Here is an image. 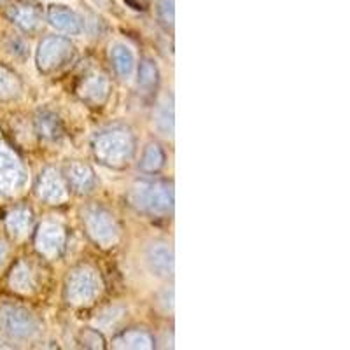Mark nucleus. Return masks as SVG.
I'll list each match as a JSON object with an SVG mask.
<instances>
[{
	"mask_svg": "<svg viewBox=\"0 0 350 350\" xmlns=\"http://www.w3.org/2000/svg\"><path fill=\"white\" fill-rule=\"evenodd\" d=\"M48 21L56 30L68 33V36H79L84 30L83 20H81L79 14L76 11H72L70 8H67V5H49Z\"/></svg>",
	"mask_w": 350,
	"mask_h": 350,
	"instance_id": "12",
	"label": "nucleus"
},
{
	"mask_svg": "<svg viewBox=\"0 0 350 350\" xmlns=\"http://www.w3.org/2000/svg\"><path fill=\"white\" fill-rule=\"evenodd\" d=\"M0 2H5V0H0Z\"/></svg>",
	"mask_w": 350,
	"mask_h": 350,
	"instance_id": "28",
	"label": "nucleus"
},
{
	"mask_svg": "<svg viewBox=\"0 0 350 350\" xmlns=\"http://www.w3.org/2000/svg\"><path fill=\"white\" fill-rule=\"evenodd\" d=\"M67 180L77 193H90L95 187V172L90 165L74 161L67 167Z\"/></svg>",
	"mask_w": 350,
	"mask_h": 350,
	"instance_id": "15",
	"label": "nucleus"
},
{
	"mask_svg": "<svg viewBox=\"0 0 350 350\" xmlns=\"http://www.w3.org/2000/svg\"><path fill=\"white\" fill-rule=\"evenodd\" d=\"M84 226L88 235L100 247L109 249L120 242V226L114 215L104 207H90L84 212Z\"/></svg>",
	"mask_w": 350,
	"mask_h": 350,
	"instance_id": "5",
	"label": "nucleus"
},
{
	"mask_svg": "<svg viewBox=\"0 0 350 350\" xmlns=\"http://www.w3.org/2000/svg\"><path fill=\"white\" fill-rule=\"evenodd\" d=\"M109 79L102 72H92L88 74L79 84V95L81 98L86 100L88 104L102 105L109 96Z\"/></svg>",
	"mask_w": 350,
	"mask_h": 350,
	"instance_id": "13",
	"label": "nucleus"
},
{
	"mask_svg": "<svg viewBox=\"0 0 350 350\" xmlns=\"http://www.w3.org/2000/svg\"><path fill=\"white\" fill-rule=\"evenodd\" d=\"M37 195L49 205H62L67 202L68 189L64 175L56 168H44L37 180Z\"/></svg>",
	"mask_w": 350,
	"mask_h": 350,
	"instance_id": "8",
	"label": "nucleus"
},
{
	"mask_svg": "<svg viewBox=\"0 0 350 350\" xmlns=\"http://www.w3.org/2000/svg\"><path fill=\"white\" fill-rule=\"evenodd\" d=\"M32 212L28 211L27 207L14 208L8 214V219H5V226H8V231L12 237H25L32 228Z\"/></svg>",
	"mask_w": 350,
	"mask_h": 350,
	"instance_id": "19",
	"label": "nucleus"
},
{
	"mask_svg": "<svg viewBox=\"0 0 350 350\" xmlns=\"http://www.w3.org/2000/svg\"><path fill=\"white\" fill-rule=\"evenodd\" d=\"M159 72L158 67L152 60H144L139 67V86L142 90H152L158 84Z\"/></svg>",
	"mask_w": 350,
	"mask_h": 350,
	"instance_id": "23",
	"label": "nucleus"
},
{
	"mask_svg": "<svg viewBox=\"0 0 350 350\" xmlns=\"http://www.w3.org/2000/svg\"><path fill=\"white\" fill-rule=\"evenodd\" d=\"M11 289L21 293V295H30L36 289V277L27 262H18L16 267L12 268L11 277H9Z\"/></svg>",
	"mask_w": 350,
	"mask_h": 350,
	"instance_id": "17",
	"label": "nucleus"
},
{
	"mask_svg": "<svg viewBox=\"0 0 350 350\" xmlns=\"http://www.w3.org/2000/svg\"><path fill=\"white\" fill-rule=\"evenodd\" d=\"M104 289L98 271L90 265H81L70 271L65 286V298L74 306L92 305Z\"/></svg>",
	"mask_w": 350,
	"mask_h": 350,
	"instance_id": "3",
	"label": "nucleus"
},
{
	"mask_svg": "<svg viewBox=\"0 0 350 350\" xmlns=\"http://www.w3.org/2000/svg\"><path fill=\"white\" fill-rule=\"evenodd\" d=\"M65 230L58 223H42L37 230L36 247L37 251L48 259L60 258L65 249Z\"/></svg>",
	"mask_w": 350,
	"mask_h": 350,
	"instance_id": "9",
	"label": "nucleus"
},
{
	"mask_svg": "<svg viewBox=\"0 0 350 350\" xmlns=\"http://www.w3.org/2000/svg\"><path fill=\"white\" fill-rule=\"evenodd\" d=\"M27 184V170L20 158L5 146H0V198L18 195Z\"/></svg>",
	"mask_w": 350,
	"mask_h": 350,
	"instance_id": "7",
	"label": "nucleus"
},
{
	"mask_svg": "<svg viewBox=\"0 0 350 350\" xmlns=\"http://www.w3.org/2000/svg\"><path fill=\"white\" fill-rule=\"evenodd\" d=\"M116 349H133V350H148L154 347L151 334L142 329H131L121 333L114 340Z\"/></svg>",
	"mask_w": 350,
	"mask_h": 350,
	"instance_id": "18",
	"label": "nucleus"
},
{
	"mask_svg": "<svg viewBox=\"0 0 350 350\" xmlns=\"http://www.w3.org/2000/svg\"><path fill=\"white\" fill-rule=\"evenodd\" d=\"M175 111H174V100L172 96H165L158 104L154 114V123L158 131L165 137H174L175 130Z\"/></svg>",
	"mask_w": 350,
	"mask_h": 350,
	"instance_id": "16",
	"label": "nucleus"
},
{
	"mask_svg": "<svg viewBox=\"0 0 350 350\" xmlns=\"http://www.w3.org/2000/svg\"><path fill=\"white\" fill-rule=\"evenodd\" d=\"M135 152V139L126 128H111L93 139V154L111 168L126 167Z\"/></svg>",
	"mask_w": 350,
	"mask_h": 350,
	"instance_id": "1",
	"label": "nucleus"
},
{
	"mask_svg": "<svg viewBox=\"0 0 350 350\" xmlns=\"http://www.w3.org/2000/svg\"><path fill=\"white\" fill-rule=\"evenodd\" d=\"M111 60L114 65L118 76L123 79H131L135 74L137 60L135 53L131 51L130 46L123 42H116L111 46Z\"/></svg>",
	"mask_w": 350,
	"mask_h": 350,
	"instance_id": "14",
	"label": "nucleus"
},
{
	"mask_svg": "<svg viewBox=\"0 0 350 350\" xmlns=\"http://www.w3.org/2000/svg\"><path fill=\"white\" fill-rule=\"evenodd\" d=\"M163 306L167 310H172L174 308V291H165V298H163Z\"/></svg>",
	"mask_w": 350,
	"mask_h": 350,
	"instance_id": "26",
	"label": "nucleus"
},
{
	"mask_svg": "<svg viewBox=\"0 0 350 350\" xmlns=\"http://www.w3.org/2000/svg\"><path fill=\"white\" fill-rule=\"evenodd\" d=\"M5 256H8V245H5V242H2V240H0V265L4 262Z\"/></svg>",
	"mask_w": 350,
	"mask_h": 350,
	"instance_id": "27",
	"label": "nucleus"
},
{
	"mask_svg": "<svg viewBox=\"0 0 350 350\" xmlns=\"http://www.w3.org/2000/svg\"><path fill=\"white\" fill-rule=\"evenodd\" d=\"M165 154L158 144H149L148 148L144 149L142 159H140V168L146 174H156L163 168Z\"/></svg>",
	"mask_w": 350,
	"mask_h": 350,
	"instance_id": "22",
	"label": "nucleus"
},
{
	"mask_svg": "<svg viewBox=\"0 0 350 350\" xmlns=\"http://www.w3.org/2000/svg\"><path fill=\"white\" fill-rule=\"evenodd\" d=\"M174 0H156V16L165 28L174 27L175 20Z\"/></svg>",
	"mask_w": 350,
	"mask_h": 350,
	"instance_id": "24",
	"label": "nucleus"
},
{
	"mask_svg": "<svg viewBox=\"0 0 350 350\" xmlns=\"http://www.w3.org/2000/svg\"><path fill=\"white\" fill-rule=\"evenodd\" d=\"M72 56H74V46H72L70 40L58 36L46 37V39L40 40L39 48H37V68L42 74H49V72H55L64 67Z\"/></svg>",
	"mask_w": 350,
	"mask_h": 350,
	"instance_id": "6",
	"label": "nucleus"
},
{
	"mask_svg": "<svg viewBox=\"0 0 350 350\" xmlns=\"http://www.w3.org/2000/svg\"><path fill=\"white\" fill-rule=\"evenodd\" d=\"M9 20L21 28L27 33L39 32L44 25V14L39 4L32 2V0H21L11 5L9 9Z\"/></svg>",
	"mask_w": 350,
	"mask_h": 350,
	"instance_id": "10",
	"label": "nucleus"
},
{
	"mask_svg": "<svg viewBox=\"0 0 350 350\" xmlns=\"http://www.w3.org/2000/svg\"><path fill=\"white\" fill-rule=\"evenodd\" d=\"M130 202L146 214L167 215L174 211V186L167 180H137L130 189Z\"/></svg>",
	"mask_w": 350,
	"mask_h": 350,
	"instance_id": "2",
	"label": "nucleus"
},
{
	"mask_svg": "<svg viewBox=\"0 0 350 350\" xmlns=\"http://www.w3.org/2000/svg\"><path fill=\"white\" fill-rule=\"evenodd\" d=\"M0 329L14 340H30L40 333V323L23 306L4 305L0 308Z\"/></svg>",
	"mask_w": 350,
	"mask_h": 350,
	"instance_id": "4",
	"label": "nucleus"
},
{
	"mask_svg": "<svg viewBox=\"0 0 350 350\" xmlns=\"http://www.w3.org/2000/svg\"><path fill=\"white\" fill-rule=\"evenodd\" d=\"M146 261H148V267L152 271V275H156L159 279H168L174 275L175 261L170 243L152 242L146 252Z\"/></svg>",
	"mask_w": 350,
	"mask_h": 350,
	"instance_id": "11",
	"label": "nucleus"
},
{
	"mask_svg": "<svg viewBox=\"0 0 350 350\" xmlns=\"http://www.w3.org/2000/svg\"><path fill=\"white\" fill-rule=\"evenodd\" d=\"M21 93L20 77L8 67L0 65V100H14Z\"/></svg>",
	"mask_w": 350,
	"mask_h": 350,
	"instance_id": "21",
	"label": "nucleus"
},
{
	"mask_svg": "<svg viewBox=\"0 0 350 350\" xmlns=\"http://www.w3.org/2000/svg\"><path fill=\"white\" fill-rule=\"evenodd\" d=\"M36 130L46 140H58L62 137V133H64L60 118L53 114V112H40V114H37Z\"/></svg>",
	"mask_w": 350,
	"mask_h": 350,
	"instance_id": "20",
	"label": "nucleus"
},
{
	"mask_svg": "<svg viewBox=\"0 0 350 350\" xmlns=\"http://www.w3.org/2000/svg\"><path fill=\"white\" fill-rule=\"evenodd\" d=\"M81 338H83V345L84 347H92V349H104V340L96 333L95 329H88L81 334Z\"/></svg>",
	"mask_w": 350,
	"mask_h": 350,
	"instance_id": "25",
	"label": "nucleus"
}]
</instances>
